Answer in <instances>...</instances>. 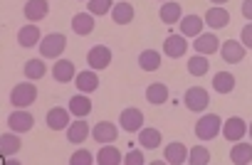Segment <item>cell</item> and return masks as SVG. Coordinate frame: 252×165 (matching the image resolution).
Listing matches in <instances>:
<instances>
[{"mask_svg": "<svg viewBox=\"0 0 252 165\" xmlns=\"http://www.w3.org/2000/svg\"><path fill=\"white\" fill-rule=\"evenodd\" d=\"M163 160L168 165H181V163H188V148L183 143H168L163 148Z\"/></svg>", "mask_w": 252, "mask_h": 165, "instance_id": "obj_19", "label": "cell"}, {"mask_svg": "<svg viewBox=\"0 0 252 165\" xmlns=\"http://www.w3.org/2000/svg\"><path fill=\"white\" fill-rule=\"evenodd\" d=\"M213 89H215L218 94H230V91L235 89V77H232L230 72H218V74H213Z\"/></svg>", "mask_w": 252, "mask_h": 165, "instance_id": "obj_32", "label": "cell"}, {"mask_svg": "<svg viewBox=\"0 0 252 165\" xmlns=\"http://www.w3.org/2000/svg\"><path fill=\"white\" fill-rule=\"evenodd\" d=\"M161 140H163V136H161L158 128H141V131H139V143H141V148H146V150L158 148Z\"/></svg>", "mask_w": 252, "mask_h": 165, "instance_id": "obj_30", "label": "cell"}, {"mask_svg": "<svg viewBox=\"0 0 252 165\" xmlns=\"http://www.w3.org/2000/svg\"><path fill=\"white\" fill-rule=\"evenodd\" d=\"M205 25L210 28V30H222V28H227L230 25V13L222 8V5H213L208 13H205Z\"/></svg>", "mask_w": 252, "mask_h": 165, "instance_id": "obj_13", "label": "cell"}, {"mask_svg": "<svg viewBox=\"0 0 252 165\" xmlns=\"http://www.w3.org/2000/svg\"><path fill=\"white\" fill-rule=\"evenodd\" d=\"M87 64H89V69H106L109 64H111V50L106 47V45H96V47H92L89 50V55H87Z\"/></svg>", "mask_w": 252, "mask_h": 165, "instance_id": "obj_8", "label": "cell"}, {"mask_svg": "<svg viewBox=\"0 0 252 165\" xmlns=\"http://www.w3.org/2000/svg\"><path fill=\"white\" fill-rule=\"evenodd\" d=\"M188 163L190 165H208L210 163V150L205 145H193L188 150Z\"/></svg>", "mask_w": 252, "mask_h": 165, "instance_id": "obj_35", "label": "cell"}, {"mask_svg": "<svg viewBox=\"0 0 252 165\" xmlns=\"http://www.w3.org/2000/svg\"><path fill=\"white\" fill-rule=\"evenodd\" d=\"M161 3H166V0H161Z\"/></svg>", "mask_w": 252, "mask_h": 165, "instance_id": "obj_43", "label": "cell"}, {"mask_svg": "<svg viewBox=\"0 0 252 165\" xmlns=\"http://www.w3.org/2000/svg\"><path fill=\"white\" fill-rule=\"evenodd\" d=\"M74 84H77V89H79L82 94H92V91H96V89H99V77H96V72H94V69L77 72Z\"/></svg>", "mask_w": 252, "mask_h": 165, "instance_id": "obj_18", "label": "cell"}, {"mask_svg": "<svg viewBox=\"0 0 252 165\" xmlns=\"http://www.w3.org/2000/svg\"><path fill=\"white\" fill-rule=\"evenodd\" d=\"M124 163H126V165H144L146 160H144V153H141V150H131L129 155H126Z\"/></svg>", "mask_w": 252, "mask_h": 165, "instance_id": "obj_39", "label": "cell"}, {"mask_svg": "<svg viewBox=\"0 0 252 165\" xmlns=\"http://www.w3.org/2000/svg\"><path fill=\"white\" fill-rule=\"evenodd\" d=\"M94 15L92 13H77L74 18H72V30H74V35H79V37H87V35H92L94 32Z\"/></svg>", "mask_w": 252, "mask_h": 165, "instance_id": "obj_16", "label": "cell"}, {"mask_svg": "<svg viewBox=\"0 0 252 165\" xmlns=\"http://www.w3.org/2000/svg\"><path fill=\"white\" fill-rule=\"evenodd\" d=\"M37 99V86L32 82H23V84H15V89L10 91V104L15 109H28L32 106Z\"/></svg>", "mask_w": 252, "mask_h": 165, "instance_id": "obj_3", "label": "cell"}, {"mask_svg": "<svg viewBox=\"0 0 252 165\" xmlns=\"http://www.w3.org/2000/svg\"><path fill=\"white\" fill-rule=\"evenodd\" d=\"M183 101H186V109H188V111H205L208 104H210V94H208L203 86H190V89L186 91Z\"/></svg>", "mask_w": 252, "mask_h": 165, "instance_id": "obj_5", "label": "cell"}, {"mask_svg": "<svg viewBox=\"0 0 252 165\" xmlns=\"http://www.w3.org/2000/svg\"><path fill=\"white\" fill-rule=\"evenodd\" d=\"M144 111L141 109H124L119 113V126L126 131V133H139L144 128Z\"/></svg>", "mask_w": 252, "mask_h": 165, "instance_id": "obj_4", "label": "cell"}, {"mask_svg": "<svg viewBox=\"0 0 252 165\" xmlns=\"http://www.w3.org/2000/svg\"><path fill=\"white\" fill-rule=\"evenodd\" d=\"M23 72H25V77H28L30 82H37V79H42V77H45L47 67H45V62H42V59H28Z\"/></svg>", "mask_w": 252, "mask_h": 165, "instance_id": "obj_34", "label": "cell"}, {"mask_svg": "<svg viewBox=\"0 0 252 165\" xmlns=\"http://www.w3.org/2000/svg\"><path fill=\"white\" fill-rule=\"evenodd\" d=\"M96 163L99 165H119L124 160H121V153H119V148L114 143H101V148L96 153Z\"/></svg>", "mask_w": 252, "mask_h": 165, "instance_id": "obj_24", "label": "cell"}, {"mask_svg": "<svg viewBox=\"0 0 252 165\" xmlns=\"http://www.w3.org/2000/svg\"><path fill=\"white\" fill-rule=\"evenodd\" d=\"M193 50H195L198 55L210 57V55L220 52V40L215 37V32H200V35L195 37V42H193Z\"/></svg>", "mask_w": 252, "mask_h": 165, "instance_id": "obj_9", "label": "cell"}, {"mask_svg": "<svg viewBox=\"0 0 252 165\" xmlns=\"http://www.w3.org/2000/svg\"><path fill=\"white\" fill-rule=\"evenodd\" d=\"M139 67H141L144 72H156V69H161V52H156V50H144V52L139 55Z\"/></svg>", "mask_w": 252, "mask_h": 165, "instance_id": "obj_31", "label": "cell"}, {"mask_svg": "<svg viewBox=\"0 0 252 165\" xmlns=\"http://www.w3.org/2000/svg\"><path fill=\"white\" fill-rule=\"evenodd\" d=\"M188 52V42H186V35H168L166 42H163V55L171 57V59H178Z\"/></svg>", "mask_w": 252, "mask_h": 165, "instance_id": "obj_14", "label": "cell"}, {"mask_svg": "<svg viewBox=\"0 0 252 165\" xmlns=\"http://www.w3.org/2000/svg\"><path fill=\"white\" fill-rule=\"evenodd\" d=\"M40 40H42V32H40V28H37L35 23L23 25V28L18 30V45H20V47H25V50H30V47L40 45Z\"/></svg>", "mask_w": 252, "mask_h": 165, "instance_id": "obj_15", "label": "cell"}, {"mask_svg": "<svg viewBox=\"0 0 252 165\" xmlns=\"http://www.w3.org/2000/svg\"><path fill=\"white\" fill-rule=\"evenodd\" d=\"M208 69H210V62H208L205 55H193V57L188 59V72H190L193 77H205Z\"/></svg>", "mask_w": 252, "mask_h": 165, "instance_id": "obj_33", "label": "cell"}, {"mask_svg": "<svg viewBox=\"0 0 252 165\" xmlns=\"http://www.w3.org/2000/svg\"><path fill=\"white\" fill-rule=\"evenodd\" d=\"M40 55L45 57V59H57V57H62V52L67 50V37L62 35V32H50V35H45L42 40H40Z\"/></svg>", "mask_w": 252, "mask_h": 165, "instance_id": "obj_1", "label": "cell"}, {"mask_svg": "<svg viewBox=\"0 0 252 165\" xmlns=\"http://www.w3.org/2000/svg\"><path fill=\"white\" fill-rule=\"evenodd\" d=\"M240 10H242V18L252 23V0H245V3H242V8H240Z\"/></svg>", "mask_w": 252, "mask_h": 165, "instance_id": "obj_40", "label": "cell"}, {"mask_svg": "<svg viewBox=\"0 0 252 165\" xmlns=\"http://www.w3.org/2000/svg\"><path fill=\"white\" fill-rule=\"evenodd\" d=\"M8 126H10V131H15V133H28V131H32L35 118H32V113H28L25 109H18V111L10 113Z\"/></svg>", "mask_w": 252, "mask_h": 165, "instance_id": "obj_12", "label": "cell"}, {"mask_svg": "<svg viewBox=\"0 0 252 165\" xmlns=\"http://www.w3.org/2000/svg\"><path fill=\"white\" fill-rule=\"evenodd\" d=\"M92 136H94V140H96V143H114V140H116V136H119V128H116L114 123H109V121H101V123H96V126H94Z\"/></svg>", "mask_w": 252, "mask_h": 165, "instance_id": "obj_23", "label": "cell"}, {"mask_svg": "<svg viewBox=\"0 0 252 165\" xmlns=\"http://www.w3.org/2000/svg\"><path fill=\"white\" fill-rule=\"evenodd\" d=\"M47 13H50L47 0H28L25 8H23V15H25L28 23H40V20L47 18Z\"/></svg>", "mask_w": 252, "mask_h": 165, "instance_id": "obj_11", "label": "cell"}, {"mask_svg": "<svg viewBox=\"0 0 252 165\" xmlns=\"http://www.w3.org/2000/svg\"><path fill=\"white\" fill-rule=\"evenodd\" d=\"M247 133H250V138H252V123H250V126H247Z\"/></svg>", "mask_w": 252, "mask_h": 165, "instance_id": "obj_42", "label": "cell"}, {"mask_svg": "<svg viewBox=\"0 0 252 165\" xmlns=\"http://www.w3.org/2000/svg\"><path fill=\"white\" fill-rule=\"evenodd\" d=\"M178 25H181V35H186V37H198V35L203 32L205 20L198 18V15H183Z\"/></svg>", "mask_w": 252, "mask_h": 165, "instance_id": "obj_21", "label": "cell"}, {"mask_svg": "<svg viewBox=\"0 0 252 165\" xmlns=\"http://www.w3.org/2000/svg\"><path fill=\"white\" fill-rule=\"evenodd\" d=\"M69 111H72L74 118H87V116L92 113V101H89V96H87V94H74V96L69 99Z\"/></svg>", "mask_w": 252, "mask_h": 165, "instance_id": "obj_22", "label": "cell"}, {"mask_svg": "<svg viewBox=\"0 0 252 165\" xmlns=\"http://www.w3.org/2000/svg\"><path fill=\"white\" fill-rule=\"evenodd\" d=\"M74 77H77V72H74V62H72V59H60V62H55V67H52V79H55V82L67 84V82H72Z\"/></svg>", "mask_w": 252, "mask_h": 165, "instance_id": "obj_17", "label": "cell"}, {"mask_svg": "<svg viewBox=\"0 0 252 165\" xmlns=\"http://www.w3.org/2000/svg\"><path fill=\"white\" fill-rule=\"evenodd\" d=\"M210 3H215V5H225L227 0H210Z\"/></svg>", "mask_w": 252, "mask_h": 165, "instance_id": "obj_41", "label": "cell"}, {"mask_svg": "<svg viewBox=\"0 0 252 165\" xmlns=\"http://www.w3.org/2000/svg\"><path fill=\"white\" fill-rule=\"evenodd\" d=\"M220 131H222V118L218 113H205L195 121V136L200 140H215Z\"/></svg>", "mask_w": 252, "mask_h": 165, "instance_id": "obj_2", "label": "cell"}, {"mask_svg": "<svg viewBox=\"0 0 252 165\" xmlns=\"http://www.w3.org/2000/svg\"><path fill=\"white\" fill-rule=\"evenodd\" d=\"M23 148V140L18 138V133H3L0 136V155L3 158H10V155H18Z\"/></svg>", "mask_w": 252, "mask_h": 165, "instance_id": "obj_20", "label": "cell"}, {"mask_svg": "<svg viewBox=\"0 0 252 165\" xmlns=\"http://www.w3.org/2000/svg\"><path fill=\"white\" fill-rule=\"evenodd\" d=\"M158 18H161V23H166V25L181 23V18H183L181 3H171V0H166V3L161 5V10H158Z\"/></svg>", "mask_w": 252, "mask_h": 165, "instance_id": "obj_25", "label": "cell"}, {"mask_svg": "<svg viewBox=\"0 0 252 165\" xmlns=\"http://www.w3.org/2000/svg\"><path fill=\"white\" fill-rule=\"evenodd\" d=\"M134 15H136V13H134V5L126 3V0L116 3L114 10H111V18H114L116 25H129V23H134Z\"/></svg>", "mask_w": 252, "mask_h": 165, "instance_id": "obj_26", "label": "cell"}, {"mask_svg": "<svg viewBox=\"0 0 252 165\" xmlns=\"http://www.w3.org/2000/svg\"><path fill=\"white\" fill-rule=\"evenodd\" d=\"M230 160L235 165H247L252 163V143H245V140H237L230 150Z\"/></svg>", "mask_w": 252, "mask_h": 165, "instance_id": "obj_27", "label": "cell"}, {"mask_svg": "<svg viewBox=\"0 0 252 165\" xmlns=\"http://www.w3.org/2000/svg\"><path fill=\"white\" fill-rule=\"evenodd\" d=\"M168 86L166 84H161V82H156V84H151L149 89H146V101L151 104V106H161V104H166L168 101Z\"/></svg>", "mask_w": 252, "mask_h": 165, "instance_id": "obj_28", "label": "cell"}, {"mask_svg": "<svg viewBox=\"0 0 252 165\" xmlns=\"http://www.w3.org/2000/svg\"><path fill=\"white\" fill-rule=\"evenodd\" d=\"M87 8L94 18H101V15H109L114 10V0H89Z\"/></svg>", "mask_w": 252, "mask_h": 165, "instance_id": "obj_36", "label": "cell"}, {"mask_svg": "<svg viewBox=\"0 0 252 165\" xmlns=\"http://www.w3.org/2000/svg\"><path fill=\"white\" fill-rule=\"evenodd\" d=\"M69 116H72V111L69 109H60V106H55V109H50L47 111V128L50 131H67L69 128Z\"/></svg>", "mask_w": 252, "mask_h": 165, "instance_id": "obj_10", "label": "cell"}, {"mask_svg": "<svg viewBox=\"0 0 252 165\" xmlns=\"http://www.w3.org/2000/svg\"><path fill=\"white\" fill-rule=\"evenodd\" d=\"M69 163H72V165H92V163H96V158H94L89 150H77V153H72Z\"/></svg>", "mask_w": 252, "mask_h": 165, "instance_id": "obj_37", "label": "cell"}, {"mask_svg": "<svg viewBox=\"0 0 252 165\" xmlns=\"http://www.w3.org/2000/svg\"><path fill=\"white\" fill-rule=\"evenodd\" d=\"M222 136H225V140H242L245 138V133H247V123H245V118H240V116H230L227 121H222V131H220Z\"/></svg>", "mask_w": 252, "mask_h": 165, "instance_id": "obj_6", "label": "cell"}, {"mask_svg": "<svg viewBox=\"0 0 252 165\" xmlns=\"http://www.w3.org/2000/svg\"><path fill=\"white\" fill-rule=\"evenodd\" d=\"M245 52H247V47H245L242 42H235V40L220 42V57H222V62H227V64L242 62V59H245Z\"/></svg>", "mask_w": 252, "mask_h": 165, "instance_id": "obj_7", "label": "cell"}, {"mask_svg": "<svg viewBox=\"0 0 252 165\" xmlns=\"http://www.w3.org/2000/svg\"><path fill=\"white\" fill-rule=\"evenodd\" d=\"M89 133H92V131H89V123L79 118V121H72V123H69V128H67V140H69V143H84Z\"/></svg>", "mask_w": 252, "mask_h": 165, "instance_id": "obj_29", "label": "cell"}, {"mask_svg": "<svg viewBox=\"0 0 252 165\" xmlns=\"http://www.w3.org/2000/svg\"><path fill=\"white\" fill-rule=\"evenodd\" d=\"M240 42H242L247 50H252V23H247V25L242 28V32H240Z\"/></svg>", "mask_w": 252, "mask_h": 165, "instance_id": "obj_38", "label": "cell"}]
</instances>
